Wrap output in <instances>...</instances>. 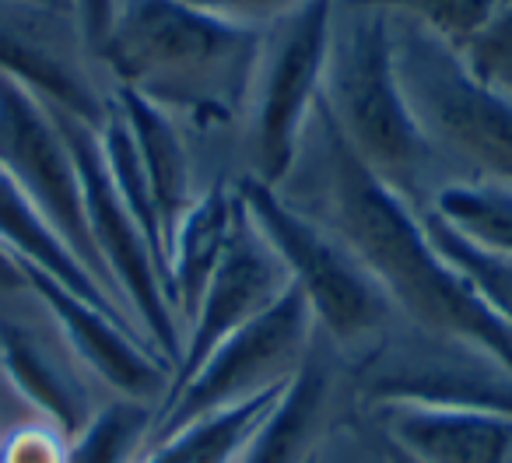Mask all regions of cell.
<instances>
[{
	"label": "cell",
	"instance_id": "6da1fadb",
	"mask_svg": "<svg viewBox=\"0 0 512 463\" xmlns=\"http://www.w3.org/2000/svg\"><path fill=\"white\" fill-rule=\"evenodd\" d=\"M316 120L334 236L369 267L393 309H404L439 341L481 351L512 376V323L442 257L414 204L351 155L323 106H316Z\"/></svg>",
	"mask_w": 512,
	"mask_h": 463
},
{
	"label": "cell",
	"instance_id": "7a4b0ae2",
	"mask_svg": "<svg viewBox=\"0 0 512 463\" xmlns=\"http://www.w3.org/2000/svg\"><path fill=\"white\" fill-rule=\"evenodd\" d=\"M264 53V29L200 11L186 0H127L95 57L120 88L165 113L225 123L249 102Z\"/></svg>",
	"mask_w": 512,
	"mask_h": 463
},
{
	"label": "cell",
	"instance_id": "3957f363",
	"mask_svg": "<svg viewBox=\"0 0 512 463\" xmlns=\"http://www.w3.org/2000/svg\"><path fill=\"white\" fill-rule=\"evenodd\" d=\"M330 25V57L323 74V113L334 120L351 155L393 193L414 204L435 148L421 134L393 64V15L341 4Z\"/></svg>",
	"mask_w": 512,
	"mask_h": 463
},
{
	"label": "cell",
	"instance_id": "277c9868",
	"mask_svg": "<svg viewBox=\"0 0 512 463\" xmlns=\"http://www.w3.org/2000/svg\"><path fill=\"white\" fill-rule=\"evenodd\" d=\"M393 64L404 99L428 144L481 169L484 179L512 186V99L484 88L460 50L425 25L393 15Z\"/></svg>",
	"mask_w": 512,
	"mask_h": 463
},
{
	"label": "cell",
	"instance_id": "5b68a950",
	"mask_svg": "<svg viewBox=\"0 0 512 463\" xmlns=\"http://www.w3.org/2000/svg\"><path fill=\"white\" fill-rule=\"evenodd\" d=\"M235 197L256 232L278 253L292 285L306 295L316 327H323L344 348H358L383 334L393 316V302L369 267L334 232L295 211L278 186H267L256 176H242Z\"/></svg>",
	"mask_w": 512,
	"mask_h": 463
},
{
	"label": "cell",
	"instance_id": "8992f818",
	"mask_svg": "<svg viewBox=\"0 0 512 463\" xmlns=\"http://www.w3.org/2000/svg\"><path fill=\"white\" fill-rule=\"evenodd\" d=\"M313 327L316 320L306 295L288 285L271 309L228 334L193 376L169 390L155 414L148 442H158L193 421H204L256 393L288 383L309 358Z\"/></svg>",
	"mask_w": 512,
	"mask_h": 463
},
{
	"label": "cell",
	"instance_id": "52a82bcc",
	"mask_svg": "<svg viewBox=\"0 0 512 463\" xmlns=\"http://www.w3.org/2000/svg\"><path fill=\"white\" fill-rule=\"evenodd\" d=\"M53 120H57L67 151L74 158V169H78L88 239H92L102 274H106L116 299L123 302V309L130 313V320L144 327L151 348L176 369L183 344H179V320L169 306V295H165V274L144 232L137 228L127 204L116 193L113 179H109L99 127H88V123L64 113H53Z\"/></svg>",
	"mask_w": 512,
	"mask_h": 463
},
{
	"label": "cell",
	"instance_id": "ba28073f",
	"mask_svg": "<svg viewBox=\"0 0 512 463\" xmlns=\"http://www.w3.org/2000/svg\"><path fill=\"white\" fill-rule=\"evenodd\" d=\"M337 0H306L264 29V53L253 81V158L256 179L278 186L292 176L302 130L323 99L330 25Z\"/></svg>",
	"mask_w": 512,
	"mask_h": 463
},
{
	"label": "cell",
	"instance_id": "9c48e42d",
	"mask_svg": "<svg viewBox=\"0 0 512 463\" xmlns=\"http://www.w3.org/2000/svg\"><path fill=\"white\" fill-rule=\"evenodd\" d=\"M0 169L8 172L25 197L39 207L46 221L57 228V236L71 246V253L109 288L99 257L92 250L85 225V200H81V179L74 158L60 134L53 113L29 95L22 85L0 74ZM120 302V299H116ZM123 306V302H120Z\"/></svg>",
	"mask_w": 512,
	"mask_h": 463
},
{
	"label": "cell",
	"instance_id": "30bf717a",
	"mask_svg": "<svg viewBox=\"0 0 512 463\" xmlns=\"http://www.w3.org/2000/svg\"><path fill=\"white\" fill-rule=\"evenodd\" d=\"M78 46L85 43L71 11L39 0H0V74L36 95L50 113L102 127L106 102L88 85Z\"/></svg>",
	"mask_w": 512,
	"mask_h": 463
},
{
	"label": "cell",
	"instance_id": "8fae6325",
	"mask_svg": "<svg viewBox=\"0 0 512 463\" xmlns=\"http://www.w3.org/2000/svg\"><path fill=\"white\" fill-rule=\"evenodd\" d=\"M25 288L46 306L57 320L67 348L74 351L85 369H92L116 397L137 400V404L162 407L172 386V365L148 344V337L134 334V327L116 316L102 313L88 299L74 295L60 281L32 264H22Z\"/></svg>",
	"mask_w": 512,
	"mask_h": 463
},
{
	"label": "cell",
	"instance_id": "7c38bea8",
	"mask_svg": "<svg viewBox=\"0 0 512 463\" xmlns=\"http://www.w3.org/2000/svg\"><path fill=\"white\" fill-rule=\"evenodd\" d=\"M292 285L285 264L278 260V253L271 250L256 225L249 221V214H235L232 236L221 253L218 267H214L211 281L204 288V299H200L197 313L190 320V334L179 351V362L172 369V386L176 390L186 376L204 365V358L225 341L228 334H235L239 327H246L249 320L271 309L274 302L285 295V288ZM169 397V393H165Z\"/></svg>",
	"mask_w": 512,
	"mask_h": 463
},
{
	"label": "cell",
	"instance_id": "4fadbf2b",
	"mask_svg": "<svg viewBox=\"0 0 512 463\" xmlns=\"http://www.w3.org/2000/svg\"><path fill=\"white\" fill-rule=\"evenodd\" d=\"M372 432L418 463H512V411L495 407L383 400Z\"/></svg>",
	"mask_w": 512,
	"mask_h": 463
},
{
	"label": "cell",
	"instance_id": "5bb4252c",
	"mask_svg": "<svg viewBox=\"0 0 512 463\" xmlns=\"http://www.w3.org/2000/svg\"><path fill=\"white\" fill-rule=\"evenodd\" d=\"M235 214H239L235 190L214 183L207 193L193 197V204L172 228L169 250H165V292H169L172 313H179L186 323L197 313L207 281L225 253Z\"/></svg>",
	"mask_w": 512,
	"mask_h": 463
},
{
	"label": "cell",
	"instance_id": "9a60e30c",
	"mask_svg": "<svg viewBox=\"0 0 512 463\" xmlns=\"http://www.w3.org/2000/svg\"><path fill=\"white\" fill-rule=\"evenodd\" d=\"M0 376L36 421L74 439L95 414L85 386L18 323H0Z\"/></svg>",
	"mask_w": 512,
	"mask_h": 463
},
{
	"label": "cell",
	"instance_id": "2e32d148",
	"mask_svg": "<svg viewBox=\"0 0 512 463\" xmlns=\"http://www.w3.org/2000/svg\"><path fill=\"white\" fill-rule=\"evenodd\" d=\"M0 246L18 260V264H32L39 271H46L53 281H60L64 288H71L74 295L88 299L92 306H99L102 313L116 316V320L130 323V313L106 292L99 278L81 264L71 253V246L57 236V228L39 214V207L25 197V190L0 169Z\"/></svg>",
	"mask_w": 512,
	"mask_h": 463
},
{
	"label": "cell",
	"instance_id": "e0dca14e",
	"mask_svg": "<svg viewBox=\"0 0 512 463\" xmlns=\"http://www.w3.org/2000/svg\"><path fill=\"white\" fill-rule=\"evenodd\" d=\"M330 421V376L316 362L302 369L281 390L260 428L249 435L235 463H313L327 439Z\"/></svg>",
	"mask_w": 512,
	"mask_h": 463
},
{
	"label": "cell",
	"instance_id": "ac0fdd59",
	"mask_svg": "<svg viewBox=\"0 0 512 463\" xmlns=\"http://www.w3.org/2000/svg\"><path fill=\"white\" fill-rule=\"evenodd\" d=\"M113 102L127 120L130 137H134L137 158H141V169L151 186V200H155V211L162 218L165 250H169L172 228L183 218L186 207L193 204L190 158H186L183 137H179L172 113H165L162 106H155L144 95L130 92V88H116Z\"/></svg>",
	"mask_w": 512,
	"mask_h": 463
},
{
	"label": "cell",
	"instance_id": "d6986e66",
	"mask_svg": "<svg viewBox=\"0 0 512 463\" xmlns=\"http://www.w3.org/2000/svg\"><path fill=\"white\" fill-rule=\"evenodd\" d=\"M432 214L474 250L512 260V186L495 179L449 183L435 193Z\"/></svg>",
	"mask_w": 512,
	"mask_h": 463
},
{
	"label": "cell",
	"instance_id": "ffe728a7",
	"mask_svg": "<svg viewBox=\"0 0 512 463\" xmlns=\"http://www.w3.org/2000/svg\"><path fill=\"white\" fill-rule=\"evenodd\" d=\"M158 407L137 400H109L95 407L88 425L67 439L64 463H137L148 449Z\"/></svg>",
	"mask_w": 512,
	"mask_h": 463
},
{
	"label": "cell",
	"instance_id": "44dd1931",
	"mask_svg": "<svg viewBox=\"0 0 512 463\" xmlns=\"http://www.w3.org/2000/svg\"><path fill=\"white\" fill-rule=\"evenodd\" d=\"M344 4L379 8L407 18V22H418L439 39H446L453 50H460L470 36H477L488 25V18L502 8V0H344Z\"/></svg>",
	"mask_w": 512,
	"mask_h": 463
},
{
	"label": "cell",
	"instance_id": "7402d4cb",
	"mask_svg": "<svg viewBox=\"0 0 512 463\" xmlns=\"http://www.w3.org/2000/svg\"><path fill=\"white\" fill-rule=\"evenodd\" d=\"M460 57L474 81L512 99V0H502L488 25L460 46Z\"/></svg>",
	"mask_w": 512,
	"mask_h": 463
},
{
	"label": "cell",
	"instance_id": "603a6c76",
	"mask_svg": "<svg viewBox=\"0 0 512 463\" xmlns=\"http://www.w3.org/2000/svg\"><path fill=\"white\" fill-rule=\"evenodd\" d=\"M67 439L57 428L32 418L15 432L0 435V463H64Z\"/></svg>",
	"mask_w": 512,
	"mask_h": 463
},
{
	"label": "cell",
	"instance_id": "cb8c5ba5",
	"mask_svg": "<svg viewBox=\"0 0 512 463\" xmlns=\"http://www.w3.org/2000/svg\"><path fill=\"white\" fill-rule=\"evenodd\" d=\"M186 4H193L200 11H211V15L225 18V22L249 25V29H267V25L292 15L295 8H302L306 0H186Z\"/></svg>",
	"mask_w": 512,
	"mask_h": 463
},
{
	"label": "cell",
	"instance_id": "d4e9b609",
	"mask_svg": "<svg viewBox=\"0 0 512 463\" xmlns=\"http://www.w3.org/2000/svg\"><path fill=\"white\" fill-rule=\"evenodd\" d=\"M316 463H386L379 449L376 432H358V428H330L323 439Z\"/></svg>",
	"mask_w": 512,
	"mask_h": 463
},
{
	"label": "cell",
	"instance_id": "484cf974",
	"mask_svg": "<svg viewBox=\"0 0 512 463\" xmlns=\"http://www.w3.org/2000/svg\"><path fill=\"white\" fill-rule=\"evenodd\" d=\"M116 11H120L116 0H71V15L78 22L81 43H85L88 53H99V46L106 43L109 29L116 22Z\"/></svg>",
	"mask_w": 512,
	"mask_h": 463
},
{
	"label": "cell",
	"instance_id": "4316f807",
	"mask_svg": "<svg viewBox=\"0 0 512 463\" xmlns=\"http://www.w3.org/2000/svg\"><path fill=\"white\" fill-rule=\"evenodd\" d=\"M22 288H25L22 264L0 246V292H22Z\"/></svg>",
	"mask_w": 512,
	"mask_h": 463
},
{
	"label": "cell",
	"instance_id": "83f0119b",
	"mask_svg": "<svg viewBox=\"0 0 512 463\" xmlns=\"http://www.w3.org/2000/svg\"><path fill=\"white\" fill-rule=\"evenodd\" d=\"M376 439H379V435H376ZM379 449H383L386 463H418V460H414V456L400 453V449H397V446H390V442H383V439H379Z\"/></svg>",
	"mask_w": 512,
	"mask_h": 463
},
{
	"label": "cell",
	"instance_id": "f1b7e54d",
	"mask_svg": "<svg viewBox=\"0 0 512 463\" xmlns=\"http://www.w3.org/2000/svg\"><path fill=\"white\" fill-rule=\"evenodd\" d=\"M39 4H50V8H60V11H71V0H39Z\"/></svg>",
	"mask_w": 512,
	"mask_h": 463
}]
</instances>
